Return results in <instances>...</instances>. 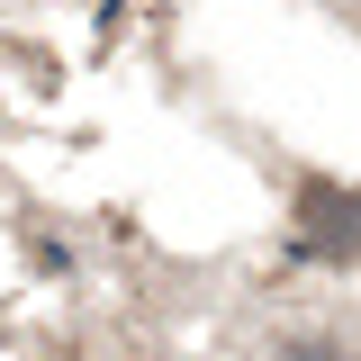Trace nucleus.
Segmentation results:
<instances>
[{"mask_svg":"<svg viewBox=\"0 0 361 361\" xmlns=\"http://www.w3.org/2000/svg\"><path fill=\"white\" fill-rule=\"evenodd\" d=\"M298 235H307L316 253H353L361 244V190L307 180V190H298Z\"/></svg>","mask_w":361,"mask_h":361,"instance_id":"f257e3e1","label":"nucleus"},{"mask_svg":"<svg viewBox=\"0 0 361 361\" xmlns=\"http://www.w3.org/2000/svg\"><path fill=\"white\" fill-rule=\"evenodd\" d=\"M289 361H334V353H289Z\"/></svg>","mask_w":361,"mask_h":361,"instance_id":"f03ea898","label":"nucleus"}]
</instances>
